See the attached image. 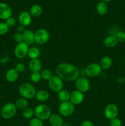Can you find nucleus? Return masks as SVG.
<instances>
[{"mask_svg": "<svg viewBox=\"0 0 125 126\" xmlns=\"http://www.w3.org/2000/svg\"><path fill=\"white\" fill-rule=\"evenodd\" d=\"M56 74L62 81H75L79 77L80 70L78 68L69 63L59 64L56 68Z\"/></svg>", "mask_w": 125, "mask_h": 126, "instance_id": "obj_1", "label": "nucleus"}, {"mask_svg": "<svg viewBox=\"0 0 125 126\" xmlns=\"http://www.w3.org/2000/svg\"><path fill=\"white\" fill-rule=\"evenodd\" d=\"M18 91L21 96L27 100H30L34 98L36 93L34 86L28 82L22 84L18 88Z\"/></svg>", "mask_w": 125, "mask_h": 126, "instance_id": "obj_2", "label": "nucleus"}, {"mask_svg": "<svg viewBox=\"0 0 125 126\" xmlns=\"http://www.w3.org/2000/svg\"><path fill=\"white\" fill-rule=\"evenodd\" d=\"M34 115L42 121L49 120L51 114V110L45 104H39L34 108Z\"/></svg>", "mask_w": 125, "mask_h": 126, "instance_id": "obj_3", "label": "nucleus"}, {"mask_svg": "<svg viewBox=\"0 0 125 126\" xmlns=\"http://www.w3.org/2000/svg\"><path fill=\"white\" fill-rule=\"evenodd\" d=\"M17 110L15 104L11 102H8L4 105L1 108V114L4 119H11L15 115Z\"/></svg>", "mask_w": 125, "mask_h": 126, "instance_id": "obj_4", "label": "nucleus"}, {"mask_svg": "<svg viewBox=\"0 0 125 126\" xmlns=\"http://www.w3.org/2000/svg\"><path fill=\"white\" fill-rule=\"evenodd\" d=\"M75 110L74 105L71 102L66 101V102H61L58 108V111L61 116L69 117L72 115Z\"/></svg>", "mask_w": 125, "mask_h": 126, "instance_id": "obj_5", "label": "nucleus"}, {"mask_svg": "<svg viewBox=\"0 0 125 126\" xmlns=\"http://www.w3.org/2000/svg\"><path fill=\"white\" fill-rule=\"evenodd\" d=\"M49 32L45 28H39L34 33L35 43L39 45L45 44L49 40Z\"/></svg>", "mask_w": 125, "mask_h": 126, "instance_id": "obj_6", "label": "nucleus"}, {"mask_svg": "<svg viewBox=\"0 0 125 126\" xmlns=\"http://www.w3.org/2000/svg\"><path fill=\"white\" fill-rule=\"evenodd\" d=\"M49 86L51 91L58 93L63 89V81L57 75H53L49 81Z\"/></svg>", "mask_w": 125, "mask_h": 126, "instance_id": "obj_7", "label": "nucleus"}, {"mask_svg": "<svg viewBox=\"0 0 125 126\" xmlns=\"http://www.w3.org/2000/svg\"><path fill=\"white\" fill-rule=\"evenodd\" d=\"M102 69L99 63H92L85 68V71L88 77L95 78L99 76L102 73Z\"/></svg>", "mask_w": 125, "mask_h": 126, "instance_id": "obj_8", "label": "nucleus"}, {"mask_svg": "<svg viewBox=\"0 0 125 126\" xmlns=\"http://www.w3.org/2000/svg\"><path fill=\"white\" fill-rule=\"evenodd\" d=\"M29 46L25 42L18 43L14 49L15 55L17 58L20 59H23L26 55H28Z\"/></svg>", "mask_w": 125, "mask_h": 126, "instance_id": "obj_9", "label": "nucleus"}, {"mask_svg": "<svg viewBox=\"0 0 125 126\" xmlns=\"http://www.w3.org/2000/svg\"><path fill=\"white\" fill-rule=\"evenodd\" d=\"M75 86L77 90L83 92H87L90 89V83L89 80L85 77H78L75 81Z\"/></svg>", "mask_w": 125, "mask_h": 126, "instance_id": "obj_10", "label": "nucleus"}, {"mask_svg": "<svg viewBox=\"0 0 125 126\" xmlns=\"http://www.w3.org/2000/svg\"><path fill=\"white\" fill-rule=\"evenodd\" d=\"M118 114V108L114 103H109L104 109V115L109 120L117 118Z\"/></svg>", "mask_w": 125, "mask_h": 126, "instance_id": "obj_11", "label": "nucleus"}, {"mask_svg": "<svg viewBox=\"0 0 125 126\" xmlns=\"http://www.w3.org/2000/svg\"><path fill=\"white\" fill-rule=\"evenodd\" d=\"M84 94L83 92L75 90L72 91L70 94V102H72L74 105H78L81 104L84 100Z\"/></svg>", "mask_w": 125, "mask_h": 126, "instance_id": "obj_12", "label": "nucleus"}, {"mask_svg": "<svg viewBox=\"0 0 125 126\" xmlns=\"http://www.w3.org/2000/svg\"><path fill=\"white\" fill-rule=\"evenodd\" d=\"M12 11L10 6L4 2H0V18L7 20L11 17Z\"/></svg>", "mask_w": 125, "mask_h": 126, "instance_id": "obj_13", "label": "nucleus"}, {"mask_svg": "<svg viewBox=\"0 0 125 126\" xmlns=\"http://www.w3.org/2000/svg\"><path fill=\"white\" fill-rule=\"evenodd\" d=\"M18 21L21 25L26 27L31 24L32 21V17L29 12L26 11H23L18 16Z\"/></svg>", "mask_w": 125, "mask_h": 126, "instance_id": "obj_14", "label": "nucleus"}, {"mask_svg": "<svg viewBox=\"0 0 125 126\" xmlns=\"http://www.w3.org/2000/svg\"><path fill=\"white\" fill-rule=\"evenodd\" d=\"M49 121L51 126H62L64 123L61 116L56 113L51 114L49 119Z\"/></svg>", "mask_w": 125, "mask_h": 126, "instance_id": "obj_15", "label": "nucleus"}, {"mask_svg": "<svg viewBox=\"0 0 125 126\" xmlns=\"http://www.w3.org/2000/svg\"><path fill=\"white\" fill-rule=\"evenodd\" d=\"M28 66L31 71L33 72H39L42 68V62L39 59H31L28 63Z\"/></svg>", "mask_w": 125, "mask_h": 126, "instance_id": "obj_16", "label": "nucleus"}, {"mask_svg": "<svg viewBox=\"0 0 125 126\" xmlns=\"http://www.w3.org/2000/svg\"><path fill=\"white\" fill-rule=\"evenodd\" d=\"M23 42L26 43L28 46L31 45L35 43L34 40V33L31 30H25L23 33Z\"/></svg>", "mask_w": 125, "mask_h": 126, "instance_id": "obj_17", "label": "nucleus"}, {"mask_svg": "<svg viewBox=\"0 0 125 126\" xmlns=\"http://www.w3.org/2000/svg\"><path fill=\"white\" fill-rule=\"evenodd\" d=\"M18 78V72L15 68H10L6 73V79L8 82H14Z\"/></svg>", "mask_w": 125, "mask_h": 126, "instance_id": "obj_18", "label": "nucleus"}, {"mask_svg": "<svg viewBox=\"0 0 125 126\" xmlns=\"http://www.w3.org/2000/svg\"><path fill=\"white\" fill-rule=\"evenodd\" d=\"M49 93L46 90H39L37 91L35 95V98L37 100L40 102H44L49 98Z\"/></svg>", "mask_w": 125, "mask_h": 126, "instance_id": "obj_19", "label": "nucleus"}, {"mask_svg": "<svg viewBox=\"0 0 125 126\" xmlns=\"http://www.w3.org/2000/svg\"><path fill=\"white\" fill-rule=\"evenodd\" d=\"M118 44V41L115 36L110 35L107 36L104 40V44L106 47L112 48L116 46Z\"/></svg>", "mask_w": 125, "mask_h": 126, "instance_id": "obj_20", "label": "nucleus"}, {"mask_svg": "<svg viewBox=\"0 0 125 126\" xmlns=\"http://www.w3.org/2000/svg\"><path fill=\"white\" fill-rule=\"evenodd\" d=\"M99 65L102 70H108L112 65V60L109 56H104L100 60Z\"/></svg>", "mask_w": 125, "mask_h": 126, "instance_id": "obj_21", "label": "nucleus"}, {"mask_svg": "<svg viewBox=\"0 0 125 126\" xmlns=\"http://www.w3.org/2000/svg\"><path fill=\"white\" fill-rule=\"evenodd\" d=\"M42 8L41 6L39 4H34L30 8L29 14L31 17H39L42 13Z\"/></svg>", "mask_w": 125, "mask_h": 126, "instance_id": "obj_22", "label": "nucleus"}, {"mask_svg": "<svg viewBox=\"0 0 125 126\" xmlns=\"http://www.w3.org/2000/svg\"><path fill=\"white\" fill-rule=\"evenodd\" d=\"M96 11L100 16H104L108 12V6L105 2L100 1L96 6Z\"/></svg>", "mask_w": 125, "mask_h": 126, "instance_id": "obj_23", "label": "nucleus"}, {"mask_svg": "<svg viewBox=\"0 0 125 126\" xmlns=\"http://www.w3.org/2000/svg\"><path fill=\"white\" fill-rule=\"evenodd\" d=\"M17 109L20 110H23L24 109L28 107V100L25 98H18L15 103Z\"/></svg>", "mask_w": 125, "mask_h": 126, "instance_id": "obj_24", "label": "nucleus"}, {"mask_svg": "<svg viewBox=\"0 0 125 126\" xmlns=\"http://www.w3.org/2000/svg\"><path fill=\"white\" fill-rule=\"evenodd\" d=\"M40 50L36 47H32L29 48L28 50V56L29 59H31V60L38 59L40 56Z\"/></svg>", "mask_w": 125, "mask_h": 126, "instance_id": "obj_25", "label": "nucleus"}, {"mask_svg": "<svg viewBox=\"0 0 125 126\" xmlns=\"http://www.w3.org/2000/svg\"><path fill=\"white\" fill-rule=\"evenodd\" d=\"M70 93L68 91L62 89L58 93V98L61 102L69 101L70 99Z\"/></svg>", "mask_w": 125, "mask_h": 126, "instance_id": "obj_26", "label": "nucleus"}, {"mask_svg": "<svg viewBox=\"0 0 125 126\" xmlns=\"http://www.w3.org/2000/svg\"><path fill=\"white\" fill-rule=\"evenodd\" d=\"M22 115L23 118L27 119H31L33 118L34 115V111L33 108L27 107L26 108L24 109L22 112Z\"/></svg>", "mask_w": 125, "mask_h": 126, "instance_id": "obj_27", "label": "nucleus"}, {"mask_svg": "<svg viewBox=\"0 0 125 126\" xmlns=\"http://www.w3.org/2000/svg\"><path fill=\"white\" fill-rule=\"evenodd\" d=\"M40 75H41L42 79L45 81H49L50 79L53 76V73L50 70L45 69L42 71V72L40 73Z\"/></svg>", "mask_w": 125, "mask_h": 126, "instance_id": "obj_28", "label": "nucleus"}, {"mask_svg": "<svg viewBox=\"0 0 125 126\" xmlns=\"http://www.w3.org/2000/svg\"><path fill=\"white\" fill-rule=\"evenodd\" d=\"M31 81L34 83H38L41 80V75L39 72H33L30 75Z\"/></svg>", "mask_w": 125, "mask_h": 126, "instance_id": "obj_29", "label": "nucleus"}, {"mask_svg": "<svg viewBox=\"0 0 125 126\" xmlns=\"http://www.w3.org/2000/svg\"><path fill=\"white\" fill-rule=\"evenodd\" d=\"M29 126H44L43 121L38 118H33L29 121Z\"/></svg>", "mask_w": 125, "mask_h": 126, "instance_id": "obj_30", "label": "nucleus"}, {"mask_svg": "<svg viewBox=\"0 0 125 126\" xmlns=\"http://www.w3.org/2000/svg\"><path fill=\"white\" fill-rule=\"evenodd\" d=\"M116 39L118 41V43H123L125 42V32H123V31H120L116 33Z\"/></svg>", "mask_w": 125, "mask_h": 126, "instance_id": "obj_31", "label": "nucleus"}, {"mask_svg": "<svg viewBox=\"0 0 125 126\" xmlns=\"http://www.w3.org/2000/svg\"><path fill=\"white\" fill-rule=\"evenodd\" d=\"M9 31V27L6 23L0 22V36L6 34Z\"/></svg>", "mask_w": 125, "mask_h": 126, "instance_id": "obj_32", "label": "nucleus"}, {"mask_svg": "<svg viewBox=\"0 0 125 126\" xmlns=\"http://www.w3.org/2000/svg\"><path fill=\"white\" fill-rule=\"evenodd\" d=\"M13 39H14L15 41L17 43H20L22 42H23V33L16 32L13 36Z\"/></svg>", "mask_w": 125, "mask_h": 126, "instance_id": "obj_33", "label": "nucleus"}, {"mask_svg": "<svg viewBox=\"0 0 125 126\" xmlns=\"http://www.w3.org/2000/svg\"><path fill=\"white\" fill-rule=\"evenodd\" d=\"M122 122L119 118H116L110 120V126H121Z\"/></svg>", "mask_w": 125, "mask_h": 126, "instance_id": "obj_34", "label": "nucleus"}, {"mask_svg": "<svg viewBox=\"0 0 125 126\" xmlns=\"http://www.w3.org/2000/svg\"><path fill=\"white\" fill-rule=\"evenodd\" d=\"M5 23H6V25H7L9 27H9H12L15 25L16 20L13 17H11L9 18H7V20H6V22H5Z\"/></svg>", "mask_w": 125, "mask_h": 126, "instance_id": "obj_35", "label": "nucleus"}, {"mask_svg": "<svg viewBox=\"0 0 125 126\" xmlns=\"http://www.w3.org/2000/svg\"><path fill=\"white\" fill-rule=\"evenodd\" d=\"M15 68L16 69V70L18 73H22L25 70V66L23 63H18L16 65Z\"/></svg>", "mask_w": 125, "mask_h": 126, "instance_id": "obj_36", "label": "nucleus"}, {"mask_svg": "<svg viewBox=\"0 0 125 126\" xmlns=\"http://www.w3.org/2000/svg\"><path fill=\"white\" fill-rule=\"evenodd\" d=\"M80 126H94L91 121L89 120H84L81 123Z\"/></svg>", "mask_w": 125, "mask_h": 126, "instance_id": "obj_37", "label": "nucleus"}, {"mask_svg": "<svg viewBox=\"0 0 125 126\" xmlns=\"http://www.w3.org/2000/svg\"><path fill=\"white\" fill-rule=\"evenodd\" d=\"M116 81H117L118 83L121 84L124 83L125 82V78L124 76H120V77L118 78Z\"/></svg>", "mask_w": 125, "mask_h": 126, "instance_id": "obj_38", "label": "nucleus"}, {"mask_svg": "<svg viewBox=\"0 0 125 126\" xmlns=\"http://www.w3.org/2000/svg\"><path fill=\"white\" fill-rule=\"evenodd\" d=\"M25 27L21 25H20L17 27V32H18V33H23V32H25Z\"/></svg>", "mask_w": 125, "mask_h": 126, "instance_id": "obj_39", "label": "nucleus"}, {"mask_svg": "<svg viewBox=\"0 0 125 126\" xmlns=\"http://www.w3.org/2000/svg\"><path fill=\"white\" fill-rule=\"evenodd\" d=\"M10 58L8 57H5V58H3V59H2V60H1V62L2 64H5L6 63H7V62L9 61L10 60Z\"/></svg>", "mask_w": 125, "mask_h": 126, "instance_id": "obj_40", "label": "nucleus"}, {"mask_svg": "<svg viewBox=\"0 0 125 126\" xmlns=\"http://www.w3.org/2000/svg\"><path fill=\"white\" fill-rule=\"evenodd\" d=\"M62 126H72V125L69 123H64Z\"/></svg>", "mask_w": 125, "mask_h": 126, "instance_id": "obj_41", "label": "nucleus"}, {"mask_svg": "<svg viewBox=\"0 0 125 126\" xmlns=\"http://www.w3.org/2000/svg\"><path fill=\"white\" fill-rule=\"evenodd\" d=\"M112 0H101V1H103V2H110V1H111Z\"/></svg>", "mask_w": 125, "mask_h": 126, "instance_id": "obj_42", "label": "nucleus"}, {"mask_svg": "<svg viewBox=\"0 0 125 126\" xmlns=\"http://www.w3.org/2000/svg\"><path fill=\"white\" fill-rule=\"evenodd\" d=\"M124 63H125V59H124Z\"/></svg>", "mask_w": 125, "mask_h": 126, "instance_id": "obj_43", "label": "nucleus"}]
</instances>
